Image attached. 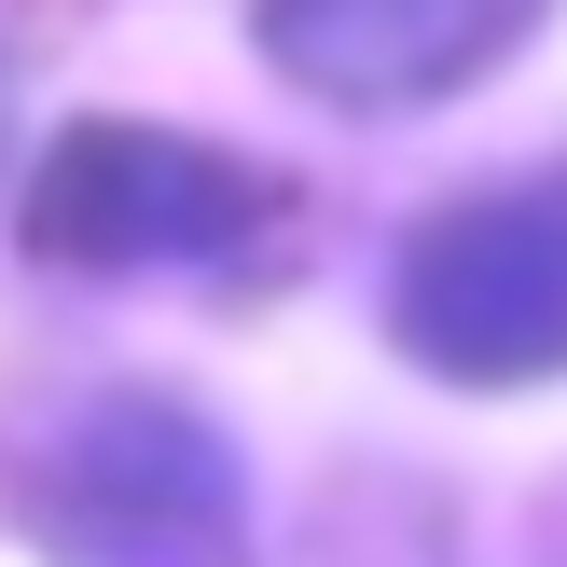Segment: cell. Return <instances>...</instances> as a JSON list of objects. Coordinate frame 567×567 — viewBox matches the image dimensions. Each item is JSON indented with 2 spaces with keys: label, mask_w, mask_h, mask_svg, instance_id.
Masks as SVG:
<instances>
[{
  "label": "cell",
  "mask_w": 567,
  "mask_h": 567,
  "mask_svg": "<svg viewBox=\"0 0 567 567\" xmlns=\"http://www.w3.org/2000/svg\"><path fill=\"white\" fill-rule=\"evenodd\" d=\"M28 540L55 567H249V471L194 402L111 388L42 443Z\"/></svg>",
  "instance_id": "6da1fadb"
},
{
  "label": "cell",
  "mask_w": 567,
  "mask_h": 567,
  "mask_svg": "<svg viewBox=\"0 0 567 567\" xmlns=\"http://www.w3.org/2000/svg\"><path fill=\"white\" fill-rule=\"evenodd\" d=\"M554 0H264V55L332 111H430L485 83Z\"/></svg>",
  "instance_id": "277c9868"
},
{
  "label": "cell",
  "mask_w": 567,
  "mask_h": 567,
  "mask_svg": "<svg viewBox=\"0 0 567 567\" xmlns=\"http://www.w3.org/2000/svg\"><path fill=\"white\" fill-rule=\"evenodd\" d=\"M0 166H14V55H0Z\"/></svg>",
  "instance_id": "5b68a950"
},
{
  "label": "cell",
  "mask_w": 567,
  "mask_h": 567,
  "mask_svg": "<svg viewBox=\"0 0 567 567\" xmlns=\"http://www.w3.org/2000/svg\"><path fill=\"white\" fill-rule=\"evenodd\" d=\"M388 332L443 388H540L567 374V166L485 181L430 208L388 264Z\"/></svg>",
  "instance_id": "7a4b0ae2"
},
{
  "label": "cell",
  "mask_w": 567,
  "mask_h": 567,
  "mask_svg": "<svg viewBox=\"0 0 567 567\" xmlns=\"http://www.w3.org/2000/svg\"><path fill=\"white\" fill-rule=\"evenodd\" d=\"M291 194L181 125H70L28 181V249L70 277H208L277 236Z\"/></svg>",
  "instance_id": "3957f363"
}]
</instances>
